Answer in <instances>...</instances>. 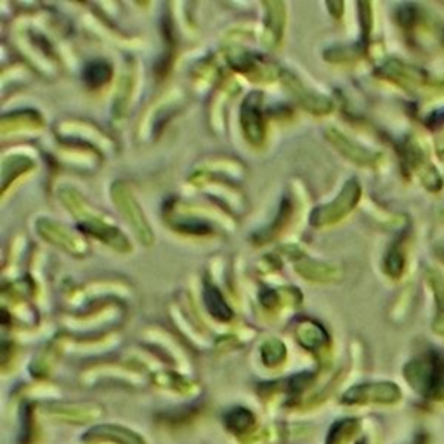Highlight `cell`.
Instances as JSON below:
<instances>
[{
    "label": "cell",
    "instance_id": "obj_3",
    "mask_svg": "<svg viewBox=\"0 0 444 444\" xmlns=\"http://www.w3.org/2000/svg\"><path fill=\"white\" fill-rule=\"evenodd\" d=\"M111 77V68L108 66L104 61H94L85 66L84 78L90 87H97V85H103L110 80Z\"/></svg>",
    "mask_w": 444,
    "mask_h": 444
},
{
    "label": "cell",
    "instance_id": "obj_1",
    "mask_svg": "<svg viewBox=\"0 0 444 444\" xmlns=\"http://www.w3.org/2000/svg\"><path fill=\"white\" fill-rule=\"evenodd\" d=\"M241 122H243V131L248 139L254 143H261L264 139V120H262L259 94H252L245 101L243 108H241Z\"/></svg>",
    "mask_w": 444,
    "mask_h": 444
},
{
    "label": "cell",
    "instance_id": "obj_2",
    "mask_svg": "<svg viewBox=\"0 0 444 444\" xmlns=\"http://www.w3.org/2000/svg\"><path fill=\"white\" fill-rule=\"evenodd\" d=\"M205 302H207L208 313H210L214 317H217V320L227 321L231 316H233L231 309L227 308L226 301L222 299L221 292H219L217 288L212 287V285H208L207 290H205Z\"/></svg>",
    "mask_w": 444,
    "mask_h": 444
}]
</instances>
